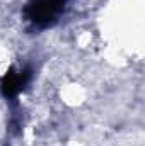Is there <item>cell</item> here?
<instances>
[{
	"mask_svg": "<svg viewBox=\"0 0 145 146\" xmlns=\"http://www.w3.org/2000/svg\"><path fill=\"white\" fill-rule=\"evenodd\" d=\"M65 3V0H36L33 5H29V19L34 24H44L50 22L58 10L62 9V5Z\"/></svg>",
	"mask_w": 145,
	"mask_h": 146,
	"instance_id": "obj_1",
	"label": "cell"
}]
</instances>
